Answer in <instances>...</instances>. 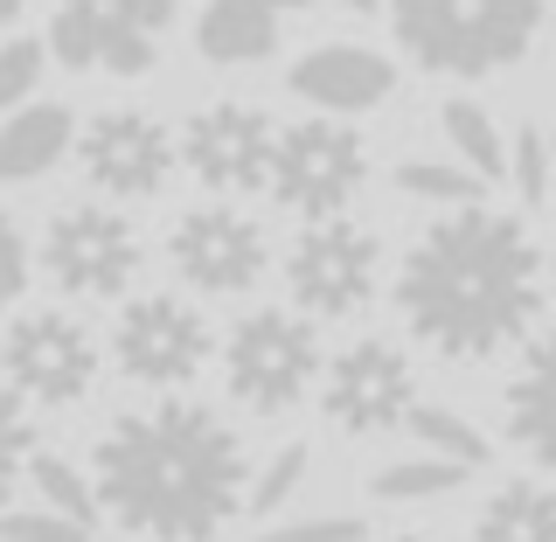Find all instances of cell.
Returning a JSON list of instances; mask_svg holds the SVG:
<instances>
[{"label":"cell","instance_id":"obj_1","mask_svg":"<svg viewBox=\"0 0 556 542\" xmlns=\"http://www.w3.org/2000/svg\"><path fill=\"white\" fill-rule=\"evenodd\" d=\"M410 335L445 362H486L543 320V251L515 216L452 202L396 272Z\"/></svg>","mask_w":556,"mask_h":542},{"label":"cell","instance_id":"obj_2","mask_svg":"<svg viewBox=\"0 0 556 542\" xmlns=\"http://www.w3.org/2000/svg\"><path fill=\"white\" fill-rule=\"evenodd\" d=\"M91 494L132 535L153 542H208L243 515L251 459L243 439L208 404L167 396L153 411L118 417L91 445Z\"/></svg>","mask_w":556,"mask_h":542},{"label":"cell","instance_id":"obj_3","mask_svg":"<svg viewBox=\"0 0 556 542\" xmlns=\"http://www.w3.org/2000/svg\"><path fill=\"white\" fill-rule=\"evenodd\" d=\"M396 42L439 77H486L529 56L543 0H390Z\"/></svg>","mask_w":556,"mask_h":542},{"label":"cell","instance_id":"obj_4","mask_svg":"<svg viewBox=\"0 0 556 542\" xmlns=\"http://www.w3.org/2000/svg\"><path fill=\"white\" fill-rule=\"evenodd\" d=\"M223 382L243 411H292L320 382V335L306 313L257 306L237 320L230 348H223Z\"/></svg>","mask_w":556,"mask_h":542},{"label":"cell","instance_id":"obj_5","mask_svg":"<svg viewBox=\"0 0 556 542\" xmlns=\"http://www.w3.org/2000/svg\"><path fill=\"white\" fill-rule=\"evenodd\" d=\"M369 181V147L362 133L334 126V118H306V126L271 133V161H265V188L278 209L292 216H341L355 202V188Z\"/></svg>","mask_w":556,"mask_h":542},{"label":"cell","instance_id":"obj_6","mask_svg":"<svg viewBox=\"0 0 556 542\" xmlns=\"http://www.w3.org/2000/svg\"><path fill=\"white\" fill-rule=\"evenodd\" d=\"M174 22V0H56L49 56L63 70H112L147 77L161 63V28Z\"/></svg>","mask_w":556,"mask_h":542},{"label":"cell","instance_id":"obj_7","mask_svg":"<svg viewBox=\"0 0 556 542\" xmlns=\"http://www.w3.org/2000/svg\"><path fill=\"white\" fill-rule=\"evenodd\" d=\"M376 265H382L376 237L362 223H348V209H341V216H313L300 230V243L286 257V286L306 320H348V313L369 306Z\"/></svg>","mask_w":556,"mask_h":542},{"label":"cell","instance_id":"obj_8","mask_svg":"<svg viewBox=\"0 0 556 542\" xmlns=\"http://www.w3.org/2000/svg\"><path fill=\"white\" fill-rule=\"evenodd\" d=\"M139 257H147L139 251V230L118 209H98V202L63 209L42 237V272L63 292H77V300H118L139 278Z\"/></svg>","mask_w":556,"mask_h":542},{"label":"cell","instance_id":"obj_9","mask_svg":"<svg viewBox=\"0 0 556 542\" xmlns=\"http://www.w3.org/2000/svg\"><path fill=\"white\" fill-rule=\"evenodd\" d=\"M0 362H8V382L22 390V404H84L98 382V341L84 320L70 313H28V320L8 327L0 341Z\"/></svg>","mask_w":556,"mask_h":542},{"label":"cell","instance_id":"obj_10","mask_svg":"<svg viewBox=\"0 0 556 542\" xmlns=\"http://www.w3.org/2000/svg\"><path fill=\"white\" fill-rule=\"evenodd\" d=\"M112 355L132 382H153V390H181L188 376L208 369V320L174 292H153V300H132L112 327Z\"/></svg>","mask_w":556,"mask_h":542},{"label":"cell","instance_id":"obj_11","mask_svg":"<svg viewBox=\"0 0 556 542\" xmlns=\"http://www.w3.org/2000/svg\"><path fill=\"white\" fill-rule=\"evenodd\" d=\"M320 404L334 417V431L348 439H376V431H396L404 411L417 404V376L404 362V348L390 341H355L327 362L320 376Z\"/></svg>","mask_w":556,"mask_h":542},{"label":"cell","instance_id":"obj_12","mask_svg":"<svg viewBox=\"0 0 556 542\" xmlns=\"http://www.w3.org/2000/svg\"><path fill=\"white\" fill-rule=\"evenodd\" d=\"M167 257L195 292L230 300V292H251L257 278H265V230H257L243 209L208 202V209H188V216L174 223Z\"/></svg>","mask_w":556,"mask_h":542},{"label":"cell","instance_id":"obj_13","mask_svg":"<svg viewBox=\"0 0 556 542\" xmlns=\"http://www.w3.org/2000/svg\"><path fill=\"white\" fill-rule=\"evenodd\" d=\"M174 153L188 161L202 188H216V196H251V188H265V161H271V118L251 112V104L223 98V104H202L195 118H188V133L174 139Z\"/></svg>","mask_w":556,"mask_h":542},{"label":"cell","instance_id":"obj_14","mask_svg":"<svg viewBox=\"0 0 556 542\" xmlns=\"http://www.w3.org/2000/svg\"><path fill=\"white\" fill-rule=\"evenodd\" d=\"M70 147H77L91 188H104V196H161L174 174V139L147 112H98L84 139H70Z\"/></svg>","mask_w":556,"mask_h":542},{"label":"cell","instance_id":"obj_15","mask_svg":"<svg viewBox=\"0 0 556 542\" xmlns=\"http://www.w3.org/2000/svg\"><path fill=\"white\" fill-rule=\"evenodd\" d=\"M286 84L306 104H320V112H369V104H382L396 91V70H390V56H376V49L327 42V49H306Z\"/></svg>","mask_w":556,"mask_h":542},{"label":"cell","instance_id":"obj_16","mask_svg":"<svg viewBox=\"0 0 556 542\" xmlns=\"http://www.w3.org/2000/svg\"><path fill=\"white\" fill-rule=\"evenodd\" d=\"M508 431L549 474V452H556L549 445L556 439V348H549V335H521V369L508 382Z\"/></svg>","mask_w":556,"mask_h":542},{"label":"cell","instance_id":"obj_17","mask_svg":"<svg viewBox=\"0 0 556 542\" xmlns=\"http://www.w3.org/2000/svg\"><path fill=\"white\" fill-rule=\"evenodd\" d=\"M195 49L208 63H265L278 49V14L265 0H202Z\"/></svg>","mask_w":556,"mask_h":542},{"label":"cell","instance_id":"obj_18","mask_svg":"<svg viewBox=\"0 0 556 542\" xmlns=\"http://www.w3.org/2000/svg\"><path fill=\"white\" fill-rule=\"evenodd\" d=\"M70 139H77L70 104H28V112H14L8 126H0V181H35V174H49L70 153Z\"/></svg>","mask_w":556,"mask_h":542},{"label":"cell","instance_id":"obj_19","mask_svg":"<svg viewBox=\"0 0 556 542\" xmlns=\"http://www.w3.org/2000/svg\"><path fill=\"white\" fill-rule=\"evenodd\" d=\"M473 542H556V501H549V474L508 480L473 521Z\"/></svg>","mask_w":556,"mask_h":542},{"label":"cell","instance_id":"obj_20","mask_svg":"<svg viewBox=\"0 0 556 542\" xmlns=\"http://www.w3.org/2000/svg\"><path fill=\"white\" fill-rule=\"evenodd\" d=\"M445 139H452V153H459V161L473 167L480 181H494V174L508 167V147H501L486 104H473V98H452V104H445Z\"/></svg>","mask_w":556,"mask_h":542},{"label":"cell","instance_id":"obj_21","mask_svg":"<svg viewBox=\"0 0 556 542\" xmlns=\"http://www.w3.org/2000/svg\"><path fill=\"white\" fill-rule=\"evenodd\" d=\"M22 474L35 480V494H42V508H56V515H70L77 529H91L98 521V494H91V480L77 474L70 459H56V452H28V466Z\"/></svg>","mask_w":556,"mask_h":542},{"label":"cell","instance_id":"obj_22","mask_svg":"<svg viewBox=\"0 0 556 542\" xmlns=\"http://www.w3.org/2000/svg\"><path fill=\"white\" fill-rule=\"evenodd\" d=\"M404 425L417 431V445L431 452V459H459V466H486V439L473 425H466L459 411H445V404H410L404 411Z\"/></svg>","mask_w":556,"mask_h":542},{"label":"cell","instance_id":"obj_23","mask_svg":"<svg viewBox=\"0 0 556 542\" xmlns=\"http://www.w3.org/2000/svg\"><path fill=\"white\" fill-rule=\"evenodd\" d=\"M466 474H473V466H459V459H404V466L369 474V494L376 501H431V494L466 487Z\"/></svg>","mask_w":556,"mask_h":542},{"label":"cell","instance_id":"obj_24","mask_svg":"<svg viewBox=\"0 0 556 542\" xmlns=\"http://www.w3.org/2000/svg\"><path fill=\"white\" fill-rule=\"evenodd\" d=\"M396 188L417 196V202H445V209L486 196V181L473 167H445V161H404V167H396Z\"/></svg>","mask_w":556,"mask_h":542},{"label":"cell","instance_id":"obj_25","mask_svg":"<svg viewBox=\"0 0 556 542\" xmlns=\"http://www.w3.org/2000/svg\"><path fill=\"white\" fill-rule=\"evenodd\" d=\"M28 452H35V417H28V404H22V390H14V382H0V501L14 494Z\"/></svg>","mask_w":556,"mask_h":542},{"label":"cell","instance_id":"obj_26","mask_svg":"<svg viewBox=\"0 0 556 542\" xmlns=\"http://www.w3.org/2000/svg\"><path fill=\"white\" fill-rule=\"evenodd\" d=\"M300 480H306V445H286V452L265 466V474L243 487V515H257V521L278 515V508L292 501V487H300Z\"/></svg>","mask_w":556,"mask_h":542},{"label":"cell","instance_id":"obj_27","mask_svg":"<svg viewBox=\"0 0 556 542\" xmlns=\"http://www.w3.org/2000/svg\"><path fill=\"white\" fill-rule=\"evenodd\" d=\"M508 167H515L521 202H529V209H543V196H549V139H543V126H521V133H515Z\"/></svg>","mask_w":556,"mask_h":542},{"label":"cell","instance_id":"obj_28","mask_svg":"<svg viewBox=\"0 0 556 542\" xmlns=\"http://www.w3.org/2000/svg\"><path fill=\"white\" fill-rule=\"evenodd\" d=\"M35 84H42V42H8L0 49V112H14V104H22Z\"/></svg>","mask_w":556,"mask_h":542},{"label":"cell","instance_id":"obj_29","mask_svg":"<svg viewBox=\"0 0 556 542\" xmlns=\"http://www.w3.org/2000/svg\"><path fill=\"white\" fill-rule=\"evenodd\" d=\"M91 529H77L56 508H35V515H0V542H84Z\"/></svg>","mask_w":556,"mask_h":542},{"label":"cell","instance_id":"obj_30","mask_svg":"<svg viewBox=\"0 0 556 542\" xmlns=\"http://www.w3.org/2000/svg\"><path fill=\"white\" fill-rule=\"evenodd\" d=\"M22 286H28V243L14 230V216L0 209V313L22 300Z\"/></svg>","mask_w":556,"mask_h":542},{"label":"cell","instance_id":"obj_31","mask_svg":"<svg viewBox=\"0 0 556 542\" xmlns=\"http://www.w3.org/2000/svg\"><path fill=\"white\" fill-rule=\"evenodd\" d=\"M369 529L362 521H348V515H327V521H292V529H271L265 542H362Z\"/></svg>","mask_w":556,"mask_h":542},{"label":"cell","instance_id":"obj_32","mask_svg":"<svg viewBox=\"0 0 556 542\" xmlns=\"http://www.w3.org/2000/svg\"><path fill=\"white\" fill-rule=\"evenodd\" d=\"M341 8H348V14H376L382 0H341Z\"/></svg>","mask_w":556,"mask_h":542},{"label":"cell","instance_id":"obj_33","mask_svg":"<svg viewBox=\"0 0 556 542\" xmlns=\"http://www.w3.org/2000/svg\"><path fill=\"white\" fill-rule=\"evenodd\" d=\"M14 14H22V0H0V28H8V22H14Z\"/></svg>","mask_w":556,"mask_h":542},{"label":"cell","instance_id":"obj_34","mask_svg":"<svg viewBox=\"0 0 556 542\" xmlns=\"http://www.w3.org/2000/svg\"><path fill=\"white\" fill-rule=\"evenodd\" d=\"M265 8H271V14H292V8H306V0H265Z\"/></svg>","mask_w":556,"mask_h":542},{"label":"cell","instance_id":"obj_35","mask_svg":"<svg viewBox=\"0 0 556 542\" xmlns=\"http://www.w3.org/2000/svg\"><path fill=\"white\" fill-rule=\"evenodd\" d=\"M390 542H425V535H390Z\"/></svg>","mask_w":556,"mask_h":542}]
</instances>
